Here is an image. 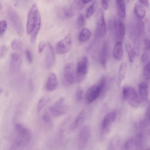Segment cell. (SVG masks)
Returning <instances> with one entry per match:
<instances>
[{"label": "cell", "instance_id": "13", "mask_svg": "<svg viewBox=\"0 0 150 150\" xmlns=\"http://www.w3.org/2000/svg\"><path fill=\"white\" fill-rule=\"evenodd\" d=\"M114 26L115 30L116 37L117 42H121L125 35V25L121 21L119 20L115 22Z\"/></svg>", "mask_w": 150, "mask_h": 150}, {"label": "cell", "instance_id": "29", "mask_svg": "<svg viewBox=\"0 0 150 150\" xmlns=\"http://www.w3.org/2000/svg\"><path fill=\"white\" fill-rule=\"evenodd\" d=\"M22 43L21 41L18 39L13 40L11 43L12 48L15 50H19L21 49L22 47Z\"/></svg>", "mask_w": 150, "mask_h": 150}, {"label": "cell", "instance_id": "4", "mask_svg": "<svg viewBox=\"0 0 150 150\" xmlns=\"http://www.w3.org/2000/svg\"><path fill=\"white\" fill-rule=\"evenodd\" d=\"M69 109V106L64 103V98H61L49 108V110L52 116L58 117L66 114Z\"/></svg>", "mask_w": 150, "mask_h": 150}, {"label": "cell", "instance_id": "32", "mask_svg": "<svg viewBox=\"0 0 150 150\" xmlns=\"http://www.w3.org/2000/svg\"><path fill=\"white\" fill-rule=\"evenodd\" d=\"M143 73L146 79L147 80H150V64H147L145 66Z\"/></svg>", "mask_w": 150, "mask_h": 150}, {"label": "cell", "instance_id": "25", "mask_svg": "<svg viewBox=\"0 0 150 150\" xmlns=\"http://www.w3.org/2000/svg\"><path fill=\"white\" fill-rule=\"evenodd\" d=\"M125 45L126 50L128 54L129 61L131 62H132L135 57L137 55V54L129 42H127Z\"/></svg>", "mask_w": 150, "mask_h": 150}, {"label": "cell", "instance_id": "21", "mask_svg": "<svg viewBox=\"0 0 150 150\" xmlns=\"http://www.w3.org/2000/svg\"><path fill=\"white\" fill-rule=\"evenodd\" d=\"M118 14L121 18H124L126 15V4L125 1L123 0H117L116 1Z\"/></svg>", "mask_w": 150, "mask_h": 150}, {"label": "cell", "instance_id": "34", "mask_svg": "<svg viewBox=\"0 0 150 150\" xmlns=\"http://www.w3.org/2000/svg\"><path fill=\"white\" fill-rule=\"evenodd\" d=\"M7 26L6 21L3 20L1 21L0 22V35L1 36L5 32Z\"/></svg>", "mask_w": 150, "mask_h": 150}, {"label": "cell", "instance_id": "22", "mask_svg": "<svg viewBox=\"0 0 150 150\" xmlns=\"http://www.w3.org/2000/svg\"><path fill=\"white\" fill-rule=\"evenodd\" d=\"M113 55L117 60H120L123 56V49L122 42H117L114 47Z\"/></svg>", "mask_w": 150, "mask_h": 150}, {"label": "cell", "instance_id": "48", "mask_svg": "<svg viewBox=\"0 0 150 150\" xmlns=\"http://www.w3.org/2000/svg\"><path fill=\"white\" fill-rule=\"evenodd\" d=\"M146 150H150V149H147Z\"/></svg>", "mask_w": 150, "mask_h": 150}, {"label": "cell", "instance_id": "23", "mask_svg": "<svg viewBox=\"0 0 150 150\" xmlns=\"http://www.w3.org/2000/svg\"><path fill=\"white\" fill-rule=\"evenodd\" d=\"M134 11L136 16L140 19L144 18L146 14V10L144 7L139 3H136L134 7Z\"/></svg>", "mask_w": 150, "mask_h": 150}, {"label": "cell", "instance_id": "18", "mask_svg": "<svg viewBox=\"0 0 150 150\" xmlns=\"http://www.w3.org/2000/svg\"><path fill=\"white\" fill-rule=\"evenodd\" d=\"M108 55V47L106 43L103 44L100 52V61L102 66L104 68L106 67Z\"/></svg>", "mask_w": 150, "mask_h": 150}, {"label": "cell", "instance_id": "12", "mask_svg": "<svg viewBox=\"0 0 150 150\" xmlns=\"http://www.w3.org/2000/svg\"><path fill=\"white\" fill-rule=\"evenodd\" d=\"M55 60V53L53 47L49 43L47 44L46 48L45 64L48 69L51 68L53 66Z\"/></svg>", "mask_w": 150, "mask_h": 150}, {"label": "cell", "instance_id": "47", "mask_svg": "<svg viewBox=\"0 0 150 150\" xmlns=\"http://www.w3.org/2000/svg\"><path fill=\"white\" fill-rule=\"evenodd\" d=\"M3 7L2 4L1 2H0V10L2 9Z\"/></svg>", "mask_w": 150, "mask_h": 150}, {"label": "cell", "instance_id": "3", "mask_svg": "<svg viewBox=\"0 0 150 150\" xmlns=\"http://www.w3.org/2000/svg\"><path fill=\"white\" fill-rule=\"evenodd\" d=\"M7 12L9 19L17 33L19 35H22L23 28L22 21L18 13L11 6L8 7Z\"/></svg>", "mask_w": 150, "mask_h": 150}, {"label": "cell", "instance_id": "9", "mask_svg": "<svg viewBox=\"0 0 150 150\" xmlns=\"http://www.w3.org/2000/svg\"><path fill=\"white\" fill-rule=\"evenodd\" d=\"M64 80L65 84L67 86L73 84L74 82V65L73 62L66 64L63 72Z\"/></svg>", "mask_w": 150, "mask_h": 150}, {"label": "cell", "instance_id": "2", "mask_svg": "<svg viewBox=\"0 0 150 150\" xmlns=\"http://www.w3.org/2000/svg\"><path fill=\"white\" fill-rule=\"evenodd\" d=\"M40 22L41 18L38 6L34 4L31 7L28 14L26 25L27 34L31 33L35 26Z\"/></svg>", "mask_w": 150, "mask_h": 150}, {"label": "cell", "instance_id": "10", "mask_svg": "<svg viewBox=\"0 0 150 150\" xmlns=\"http://www.w3.org/2000/svg\"><path fill=\"white\" fill-rule=\"evenodd\" d=\"M97 31L99 36L103 37L106 34V26L103 9L99 8L97 13Z\"/></svg>", "mask_w": 150, "mask_h": 150}, {"label": "cell", "instance_id": "35", "mask_svg": "<svg viewBox=\"0 0 150 150\" xmlns=\"http://www.w3.org/2000/svg\"><path fill=\"white\" fill-rule=\"evenodd\" d=\"M63 15L65 18H69L73 16L74 12L70 8L64 9L63 10Z\"/></svg>", "mask_w": 150, "mask_h": 150}, {"label": "cell", "instance_id": "5", "mask_svg": "<svg viewBox=\"0 0 150 150\" xmlns=\"http://www.w3.org/2000/svg\"><path fill=\"white\" fill-rule=\"evenodd\" d=\"M88 67V59L84 57L77 64L75 75V79L77 82H81L85 79L87 73Z\"/></svg>", "mask_w": 150, "mask_h": 150}, {"label": "cell", "instance_id": "41", "mask_svg": "<svg viewBox=\"0 0 150 150\" xmlns=\"http://www.w3.org/2000/svg\"><path fill=\"white\" fill-rule=\"evenodd\" d=\"M46 45V43L45 42H41L39 43L38 46V52L39 53H41L42 52Z\"/></svg>", "mask_w": 150, "mask_h": 150}, {"label": "cell", "instance_id": "30", "mask_svg": "<svg viewBox=\"0 0 150 150\" xmlns=\"http://www.w3.org/2000/svg\"><path fill=\"white\" fill-rule=\"evenodd\" d=\"M131 87L124 86L122 89V97L125 100H128L130 93Z\"/></svg>", "mask_w": 150, "mask_h": 150}, {"label": "cell", "instance_id": "16", "mask_svg": "<svg viewBox=\"0 0 150 150\" xmlns=\"http://www.w3.org/2000/svg\"><path fill=\"white\" fill-rule=\"evenodd\" d=\"M128 100L129 104L134 108L137 107L139 105V100L135 90L131 87Z\"/></svg>", "mask_w": 150, "mask_h": 150}, {"label": "cell", "instance_id": "15", "mask_svg": "<svg viewBox=\"0 0 150 150\" xmlns=\"http://www.w3.org/2000/svg\"><path fill=\"white\" fill-rule=\"evenodd\" d=\"M58 83L57 77L54 73H51L48 77L45 84V89L48 91H52L57 87Z\"/></svg>", "mask_w": 150, "mask_h": 150}, {"label": "cell", "instance_id": "1", "mask_svg": "<svg viewBox=\"0 0 150 150\" xmlns=\"http://www.w3.org/2000/svg\"><path fill=\"white\" fill-rule=\"evenodd\" d=\"M106 79L105 77H102L97 83L90 87L85 95V100L87 104L94 101L101 95L105 88Z\"/></svg>", "mask_w": 150, "mask_h": 150}, {"label": "cell", "instance_id": "33", "mask_svg": "<svg viewBox=\"0 0 150 150\" xmlns=\"http://www.w3.org/2000/svg\"><path fill=\"white\" fill-rule=\"evenodd\" d=\"M85 23L84 18L82 14H80L78 16L77 20V25L79 28L82 27Z\"/></svg>", "mask_w": 150, "mask_h": 150}, {"label": "cell", "instance_id": "11", "mask_svg": "<svg viewBox=\"0 0 150 150\" xmlns=\"http://www.w3.org/2000/svg\"><path fill=\"white\" fill-rule=\"evenodd\" d=\"M21 64L20 55L16 52L12 53L11 56L9 69L12 73L18 72L20 70Z\"/></svg>", "mask_w": 150, "mask_h": 150}, {"label": "cell", "instance_id": "37", "mask_svg": "<svg viewBox=\"0 0 150 150\" xmlns=\"http://www.w3.org/2000/svg\"><path fill=\"white\" fill-rule=\"evenodd\" d=\"M134 143L133 139H130L127 141L124 145V147L125 149L129 150L131 149L133 146Z\"/></svg>", "mask_w": 150, "mask_h": 150}, {"label": "cell", "instance_id": "40", "mask_svg": "<svg viewBox=\"0 0 150 150\" xmlns=\"http://www.w3.org/2000/svg\"><path fill=\"white\" fill-rule=\"evenodd\" d=\"M138 26L139 32L142 33L144 30V24L142 21L139 19L138 22Z\"/></svg>", "mask_w": 150, "mask_h": 150}, {"label": "cell", "instance_id": "42", "mask_svg": "<svg viewBox=\"0 0 150 150\" xmlns=\"http://www.w3.org/2000/svg\"><path fill=\"white\" fill-rule=\"evenodd\" d=\"M144 44L146 49L147 50L150 49V40L147 39H145Z\"/></svg>", "mask_w": 150, "mask_h": 150}, {"label": "cell", "instance_id": "45", "mask_svg": "<svg viewBox=\"0 0 150 150\" xmlns=\"http://www.w3.org/2000/svg\"><path fill=\"white\" fill-rule=\"evenodd\" d=\"M102 5L104 9L105 10L107 9L108 7V1L102 0Z\"/></svg>", "mask_w": 150, "mask_h": 150}, {"label": "cell", "instance_id": "19", "mask_svg": "<svg viewBox=\"0 0 150 150\" xmlns=\"http://www.w3.org/2000/svg\"><path fill=\"white\" fill-rule=\"evenodd\" d=\"M91 1L87 0H74L71 3L70 8L73 11H79L82 9L86 4Z\"/></svg>", "mask_w": 150, "mask_h": 150}, {"label": "cell", "instance_id": "27", "mask_svg": "<svg viewBox=\"0 0 150 150\" xmlns=\"http://www.w3.org/2000/svg\"><path fill=\"white\" fill-rule=\"evenodd\" d=\"M98 7V3L97 1H94L87 8L86 16L89 18L97 10Z\"/></svg>", "mask_w": 150, "mask_h": 150}, {"label": "cell", "instance_id": "31", "mask_svg": "<svg viewBox=\"0 0 150 150\" xmlns=\"http://www.w3.org/2000/svg\"><path fill=\"white\" fill-rule=\"evenodd\" d=\"M83 91L82 88L80 87H79L76 89L75 97L77 101H80L83 98Z\"/></svg>", "mask_w": 150, "mask_h": 150}, {"label": "cell", "instance_id": "44", "mask_svg": "<svg viewBox=\"0 0 150 150\" xmlns=\"http://www.w3.org/2000/svg\"><path fill=\"white\" fill-rule=\"evenodd\" d=\"M139 4L143 6L148 7L149 5V3L148 0H139Z\"/></svg>", "mask_w": 150, "mask_h": 150}, {"label": "cell", "instance_id": "14", "mask_svg": "<svg viewBox=\"0 0 150 150\" xmlns=\"http://www.w3.org/2000/svg\"><path fill=\"white\" fill-rule=\"evenodd\" d=\"M86 117V114L84 110L81 111L77 115L76 118L70 125V130H74L81 126L84 122Z\"/></svg>", "mask_w": 150, "mask_h": 150}, {"label": "cell", "instance_id": "24", "mask_svg": "<svg viewBox=\"0 0 150 150\" xmlns=\"http://www.w3.org/2000/svg\"><path fill=\"white\" fill-rule=\"evenodd\" d=\"M91 34V32L89 29L86 28L83 29L79 35V40L81 42H85L89 39Z\"/></svg>", "mask_w": 150, "mask_h": 150}, {"label": "cell", "instance_id": "6", "mask_svg": "<svg viewBox=\"0 0 150 150\" xmlns=\"http://www.w3.org/2000/svg\"><path fill=\"white\" fill-rule=\"evenodd\" d=\"M91 130L88 125L83 127L79 132L77 143L79 150H83L85 148L89 140Z\"/></svg>", "mask_w": 150, "mask_h": 150}, {"label": "cell", "instance_id": "26", "mask_svg": "<svg viewBox=\"0 0 150 150\" xmlns=\"http://www.w3.org/2000/svg\"><path fill=\"white\" fill-rule=\"evenodd\" d=\"M15 128L16 131L21 137L25 138L28 136V129L22 125L17 124L15 125Z\"/></svg>", "mask_w": 150, "mask_h": 150}, {"label": "cell", "instance_id": "28", "mask_svg": "<svg viewBox=\"0 0 150 150\" xmlns=\"http://www.w3.org/2000/svg\"><path fill=\"white\" fill-rule=\"evenodd\" d=\"M49 98L46 96L43 97L40 99L37 105V111L38 113L40 112L49 102Z\"/></svg>", "mask_w": 150, "mask_h": 150}, {"label": "cell", "instance_id": "39", "mask_svg": "<svg viewBox=\"0 0 150 150\" xmlns=\"http://www.w3.org/2000/svg\"><path fill=\"white\" fill-rule=\"evenodd\" d=\"M7 48L4 45H2L1 47L0 58H3L5 55L7 51Z\"/></svg>", "mask_w": 150, "mask_h": 150}, {"label": "cell", "instance_id": "38", "mask_svg": "<svg viewBox=\"0 0 150 150\" xmlns=\"http://www.w3.org/2000/svg\"><path fill=\"white\" fill-rule=\"evenodd\" d=\"M25 54L28 61L30 63L33 61V57L31 52L28 49H26L25 51Z\"/></svg>", "mask_w": 150, "mask_h": 150}, {"label": "cell", "instance_id": "7", "mask_svg": "<svg viewBox=\"0 0 150 150\" xmlns=\"http://www.w3.org/2000/svg\"><path fill=\"white\" fill-rule=\"evenodd\" d=\"M117 116V111L113 110L108 113L104 117L101 124L102 138L108 133L110 126L115 121Z\"/></svg>", "mask_w": 150, "mask_h": 150}, {"label": "cell", "instance_id": "8", "mask_svg": "<svg viewBox=\"0 0 150 150\" xmlns=\"http://www.w3.org/2000/svg\"><path fill=\"white\" fill-rule=\"evenodd\" d=\"M72 35L69 33L62 40L58 42L56 45V50L57 53L64 54L71 49L72 44Z\"/></svg>", "mask_w": 150, "mask_h": 150}, {"label": "cell", "instance_id": "46", "mask_svg": "<svg viewBox=\"0 0 150 150\" xmlns=\"http://www.w3.org/2000/svg\"><path fill=\"white\" fill-rule=\"evenodd\" d=\"M148 58L147 54L144 52L143 54L142 57V60L143 62H145L147 61Z\"/></svg>", "mask_w": 150, "mask_h": 150}, {"label": "cell", "instance_id": "43", "mask_svg": "<svg viewBox=\"0 0 150 150\" xmlns=\"http://www.w3.org/2000/svg\"><path fill=\"white\" fill-rule=\"evenodd\" d=\"M145 117L146 120H150V105L146 110L145 113Z\"/></svg>", "mask_w": 150, "mask_h": 150}, {"label": "cell", "instance_id": "17", "mask_svg": "<svg viewBox=\"0 0 150 150\" xmlns=\"http://www.w3.org/2000/svg\"><path fill=\"white\" fill-rule=\"evenodd\" d=\"M140 97L143 100H147L148 96V85L145 82H142L138 85Z\"/></svg>", "mask_w": 150, "mask_h": 150}, {"label": "cell", "instance_id": "36", "mask_svg": "<svg viewBox=\"0 0 150 150\" xmlns=\"http://www.w3.org/2000/svg\"><path fill=\"white\" fill-rule=\"evenodd\" d=\"M42 119L44 122L49 125L52 124V119L49 114L47 112H45L42 115Z\"/></svg>", "mask_w": 150, "mask_h": 150}, {"label": "cell", "instance_id": "20", "mask_svg": "<svg viewBox=\"0 0 150 150\" xmlns=\"http://www.w3.org/2000/svg\"><path fill=\"white\" fill-rule=\"evenodd\" d=\"M127 65L126 63L124 62L120 65L118 73V84L120 86L125 79L127 70Z\"/></svg>", "mask_w": 150, "mask_h": 150}]
</instances>
